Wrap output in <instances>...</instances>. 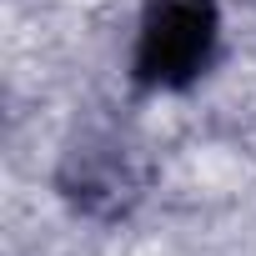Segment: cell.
I'll return each instance as SVG.
<instances>
[{"instance_id":"1","label":"cell","mask_w":256,"mask_h":256,"mask_svg":"<svg viewBox=\"0 0 256 256\" xmlns=\"http://www.w3.org/2000/svg\"><path fill=\"white\" fill-rule=\"evenodd\" d=\"M216 0H151L136 36V80L156 90L191 86L216 56Z\"/></svg>"},{"instance_id":"2","label":"cell","mask_w":256,"mask_h":256,"mask_svg":"<svg viewBox=\"0 0 256 256\" xmlns=\"http://www.w3.org/2000/svg\"><path fill=\"white\" fill-rule=\"evenodd\" d=\"M60 191L90 211L116 216L141 196V156L120 131H86L60 161Z\"/></svg>"}]
</instances>
